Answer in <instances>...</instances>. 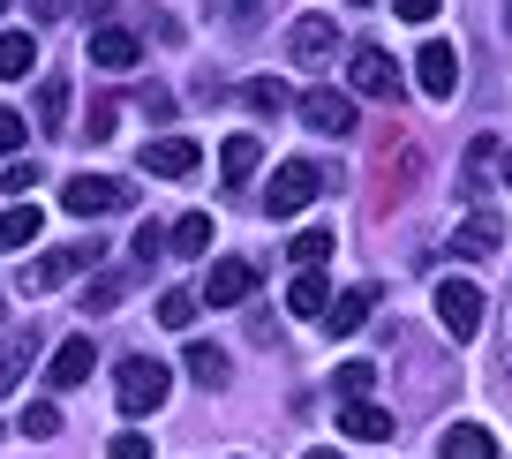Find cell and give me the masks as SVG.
I'll use <instances>...</instances> for the list:
<instances>
[{"mask_svg": "<svg viewBox=\"0 0 512 459\" xmlns=\"http://www.w3.org/2000/svg\"><path fill=\"white\" fill-rule=\"evenodd\" d=\"M166 392H174V369H166L159 354H128V362L113 369V399H121V414H159Z\"/></svg>", "mask_w": 512, "mask_h": 459, "instance_id": "obj_1", "label": "cell"}, {"mask_svg": "<svg viewBox=\"0 0 512 459\" xmlns=\"http://www.w3.org/2000/svg\"><path fill=\"white\" fill-rule=\"evenodd\" d=\"M98 256H106L98 241H68V249H46V256H31V264H23V294H31V301H38V294H53V286H68L76 271H91Z\"/></svg>", "mask_w": 512, "mask_h": 459, "instance_id": "obj_2", "label": "cell"}, {"mask_svg": "<svg viewBox=\"0 0 512 459\" xmlns=\"http://www.w3.org/2000/svg\"><path fill=\"white\" fill-rule=\"evenodd\" d=\"M324 196V166L317 159H287L272 174V189H264V211H272V219H294V211H309Z\"/></svg>", "mask_w": 512, "mask_h": 459, "instance_id": "obj_3", "label": "cell"}, {"mask_svg": "<svg viewBox=\"0 0 512 459\" xmlns=\"http://www.w3.org/2000/svg\"><path fill=\"white\" fill-rule=\"evenodd\" d=\"M437 324H445V339H475L482 332V286L475 279H445L437 286Z\"/></svg>", "mask_w": 512, "mask_h": 459, "instance_id": "obj_4", "label": "cell"}, {"mask_svg": "<svg viewBox=\"0 0 512 459\" xmlns=\"http://www.w3.org/2000/svg\"><path fill=\"white\" fill-rule=\"evenodd\" d=\"M61 204L76 211V219H106V211H128V181H113V174H76L61 189Z\"/></svg>", "mask_w": 512, "mask_h": 459, "instance_id": "obj_5", "label": "cell"}, {"mask_svg": "<svg viewBox=\"0 0 512 459\" xmlns=\"http://www.w3.org/2000/svg\"><path fill=\"white\" fill-rule=\"evenodd\" d=\"M347 83L362 98H400V68H392V53H384V46H354L347 53Z\"/></svg>", "mask_w": 512, "mask_h": 459, "instance_id": "obj_6", "label": "cell"}, {"mask_svg": "<svg viewBox=\"0 0 512 459\" xmlns=\"http://www.w3.org/2000/svg\"><path fill=\"white\" fill-rule=\"evenodd\" d=\"M249 294H256V264L249 256H219V264L204 271V301L211 309H241Z\"/></svg>", "mask_w": 512, "mask_h": 459, "instance_id": "obj_7", "label": "cell"}, {"mask_svg": "<svg viewBox=\"0 0 512 459\" xmlns=\"http://www.w3.org/2000/svg\"><path fill=\"white\" fill-rule=\"evenodd\" d=\"M302 128H317V136H354V98L332 91V83L302 91Z\"/></svg>", "mask_w": 512, "mask_h": 459, "instance_id": "obj_8", "label": "cell"}, {"mask_svg": "<svg viewBox=\"0 0 512 459\" xmlns=\"http://www.w3.org/2000/svg\"><path fill=\"white\" fill-rule=\"evenodd\" d=\"M287 53H294L302 68H324V61L339 53V23H332V16H294V31H287Z\"/></svg>", "mask_w": 512, "mask_h": 459, "instance_id": "obj_9", "label": "cell"}, {"mask_svg": "<svg viewBox=\"0 0 512 459\" xmlns=\"http://www.w3.org/2000/svg\"><path fill=\"white\" fill-rule=\"evenodd\" d=\"M196 159H204V151H196L189 136H151L144 143V174H159V181H189Z\"/></svg>", "mask_w": 512, "mask_h": 459, "instance_id": "obj_10", "label": "cell"}, {"mask_svg": "<svg viewBox=\"0 0 512 459\" xmlns=\"http://www.w3.org/2000/svg\"><path fill=\"white\" fill-rule=\"evenodd\" d=\"M415 83L430 98H452V91H460V53H452L445 38H430V46L415 53Z\"/></svg>", "mask_w": 512, "mask_h": 459, "instance_id": "obj_11", "label": "cell"}, {"mask_svg": "<svg viewBox=\"0 0 512 459\" xmlns=\"http://www.w3.org/2000/svg\"><path fill=\"white\" fill-rule=\"evenodd\" d=\"M91 362H98V347L91 339H61V347H53V362H46V384L53 392H76V384H91Z\"/></svg>", "mask_w": 512, "mask_h": 459, "instance_id": "obj_12", "label": "cell"}, {"mask_svg": "<svg viewBox=\"0 0 512 459\" xmlns=\"http://www.w3.org/2000/svg\"><path fill=\"white\" fill-rule=\"evenodd\" d=\"M144 61V38L136 31H121V23H98L91 31V68H113V76H121V68H136Z\"/></svg>", "mask_w": 512, "mask_h": 459, "instance_id": "obj_13", "label": "cell"}, {"mask_svg": "<svg viewBox=\"0 0 512 459\" xmlns=\"http://www.w3.org/2000/svg\"><path fill=\"white\" fill-rule=\"evenodd\" d=\"M31 362H38V324H16V332L0 339V399L31 377Z\"/></svg>", "mask_w": 512, "mask_h": 459, "instance_id": "obj_14", "label": "cell"}, {"mask_svg": "<svg viewBox=\"0 0 512 459\" xmlns=\"http://www.w3.org/2000/svg\"><path fill=\"white\" fill-rule=\"evenodd\" d=\"M339 429H347L354 444H384L392 437V414H384L377 399H347V407H339Z\"/></svg>", "mask_w": 512, "mask_h": 459, "instance_id": "obj_15", "label": "cell"}, {"mask_svg": "<svg viewBox=\"0 0 512 459\" xmlns=\"http://www.w3.org/2000/svg\"><path fill=\"white\" fill-rule=\"evenodd\" d=\"M437 459H497V437L482 422H452L445 437H437Z\"/></svg>", "mask_w": 512, "mask_h": 459, "instance_id": "obj_16", "label": "cell"}, {"mask_svg": "<svg viewBox=\"0 0 512 459\" xmlns=\"http://www.w3.org/2000/svg\"><path fill=\"white\" fill-rule=\"evenodd\" d=\"M369 309H377V286H347V294L324 309V324H332V339H347V332H362L369 324Z\"/></svg>", "mask_w": 512, "mask_h": 459, "instance_id": "obj_17", "label": "cell"}, {"mask_svg": "<svg viewBox=\"0 0 512 459\" xmlns=\"http://www.w3.org/2000/svg\"><path fill=\"white\" fill-rule=\"evenodd\" d=\"M497 241H505V226H497V211H475V219L452 234V256H497Z\"/></svg>", "mask_w": 512, "mask_h": 459, "instance_id": "obj_18", "label": "cell"}, {"mask_svg": "<svg viewBox=\"0 0 512 459\" xmlns=\"http://www.w3.org/2000/svg\"><path fill=\"white\" fill-rule=\"evenodd\" d=\"M287 309H294V317H317V324H324V309H332V286H324V271H294Z\"/></svg>", "mask_w": 512, "mask_h": 459, "instance_id": "obj_19", "label": "cell"}, {"mask_svg": "<svg viewBox=\"0 0 512 459\" xmlns=\"http://www.w3.org/2000/svg\"><path fill=\"white\" fill-rule=\"evenodd\" d=\"M38 234H46V211H38V204H16V211H0V249H31Z\"/></svg>", "mask_w": 512, "mask_h": 459, "instance_id": "obj_20", "label": "cell"}, {"mask_svg": "<svg viewBox=\"0 0 512 459\" xmlns=\"http://www.w3.org/2000/svg\"><path fill=\"white\" fill-rule=\"evenodd\" d=\"M38 68V46H31V31H0V76L8 83H23Z\"/></svg>", "mask_w": 512, "mask_h": 459, "instance_id": "obj_21", "label": "cell"}, {"mask_svg": "<svg viewBox=\"0 0 512 459\" xmlns=\"http://www.w3.org/2000/svg\"><path fill=\"white\" fill-rule=\"evenodd\" d=\"M256 159H264V143H256V136H226V151H219V174L241 189V181L256 174Z\"/></svg>", "mask_w": 512, "mask_h": 459, "instance_id": "obj_22", "label": "cell"}, {"mask_svg": "<svg viewBox=\"0 0 512 459\" xmlns=\"http://www.w3.org/2000/svg\"><path fill=\"white\" fill-rule=\"evenodd\" d=\"M38 128H46V136H61V128H68V76L38 83Z\"/></svg>", "mask_w": 512, "mask_h": 459, "instance_id": "obj_23", "label": "cell"}, {"mask_svg": "<svg viewBox=\"0 0 512 459\" xmlns=\"http://www.w3.org/2000/svg\"><path fill=\"white\" fill-rule=\"evenodd\" d=\"M196 309H204V294H189V286H166V294H159V324H166V332H189Z\"/></svg>", "mask_w": 512, "mask_h": 459, "instance_id": "obj_24", "label": "cell"}, {"mask_svg": "<svg viewBox=\"0 0 512 459\" xmlns=\"http://www.w3.org/2000/svg\"><path fill=\"white\" fill-rule=\"evenodd\" d=\"M166 249H174V256H211V219H204V211H189V219L166 234Z\"/></svg>", "mask_w": 512, "mask_h": 459, "instance_id": "obj_25", "label": "cell"}, {"mask_svg": "<svg viewBox=\"0 0 512 459\" xmlns=\"http://www.w3.org/2000/svg\"><path fill=\"white\" fill-rule=\"evenodd\" d=\"M121 294H128V279H121V271L91 279V286H83V317H106V309H121Z\"/></svg>", "mask_w": 512, "mask_h": 459, "instance_id": "obj_26", "label": "cell"}, {"mask_svg": "<svg viewBox=\"0 0 512 459\" xmlns=\"http://www.w3.org/2000/svg\"><path fill=\"white\" fill-rule=\"evenodd\" d=\"M294 264H302V271H317L324 264V256H332V226H302V234H294Z\"/></svg>", "mask_w": 512, "mask_h": 459, "instance_id": "obj_27", "label": "cell"}, {"mask_svg": "<svg viewBox=\"0 0 512 459\" xmlns=\"http://www.w3.org/2000/svg\"><path fill=\"white\" fill-rule=\"evenodd\" d=\"M189 377L204 384V392H219V384H226V354H219V347H204V339H196V347H189Z\"/></svg>", "mask_w": 512, "mask_h": 459, "instance_id": "obj_28", "label": "cell"}, {"mask_svg": "<svg viewBox=\"0 0 512 459\" xmlns=\"http://www.w3.org/2000/svg\"><path fill=\"white\" fill-rule=\"evenodd\" d=\"M241 98H249L256 113H287V106H294V91H287V83H279V76H256V83H249V91H241Z\"/></svg>", "mask_w": 512, "mask_h": 459, "instance_id": "obj_29", "label": "cell"}, {"mask_svg": "<svg viewBox=\"0 0 512 459\" xmlns=\"http://www.w3.org/2000/svg\"><path fill=\"white\" fill-rule=\"evenodd\" d=\"M369 384H377V369H369V362H339L332 369V392L339 399H369Z\"/></svg>", "mask_w": 512, "mask_h": 459, "instance_id": "obj_30", "label": "cell"}, {"mask_svg": "<svg viewBox=\"0 0 512 459\" xmlns=\"http://www.w3.org/2000/svg\"><path fill=\"white\" fill-rule=\"evenodd\" d=\"M16 429H23V437H61V407H53V399H31Z\"/></svg>", "mask_w": 512, "mask_h": 459, "instance_id": "obj_31", "label": "cell"}, {"mask_svg": "<svg viewBox=\"0 0 512 459\" xmlns=\"http://www.w3.org/2000/svg\"><path fill=\"white\" fill-rule=\"evenodd\" d=\"M23 136H31V128H23V113H8V106H0V159H16V151H23Z\"/></svg>", "mask_w": 512, "mask_h": 459, "instance_id": "obj_32", "label": "cell"}, {"mask_svg": "<svg viewBox=\"0 0 512 459\" xmlns=\"http://www.w3.org/2000/svg\"><path fill=\"white\" fill-rule=\"evenodd\" d=\"M31 181H38V166L8 159V174H0V189H8V196H31Z\"/></svg>", "mask_w": 512, "mask_h": 459, "instance_id": "obj_33", "label": "cell"}, {"mask_svg": "<svg viewBox=\"0 0 512 459\" xmlns=\"http://www.w3.org/2000/svg\"><path fill=\"white\" fill-rule=\"evenodd\" d=\"M106 459H151V437H136V429H121V437H113V452Z\"/></svg>", "mask_w": 512, "mask_h": 459, "instance_id": "obj_34", "label": "cell"}, {"mask_svg": "<svg viewBox=\"0 0 512 459\" xmlns=\"http://www.w3.org/2000/svg\"><path fill=\"white\" fill-rule=\"evenodd\" d=\"M437 8H445V0H392V16H400V23H430Z\"/></svg>", "mask_w": 512, "mask_h": 459, "instance_id": "obj_35", "label": "cell"}, {"mask_svg": "<svg viewBox=\"0 0 512 459\" xmlns=\"http://www.w3.org/2000/svg\"><path fill=\"white\" fill-rule=\"evenodd\" d=\"M113 121H121V113H113V98H98V106H91V143H106Z\"/></svg>", "mask_w": 512, "mask_h": 459, "instance_id": "obj_36", "label": "cell"}, {"mask_svg": "<svg viewBox=\"0 0 512 459\" xmlns=\"http://www.w3.org/2000/svg\"><path fill=\"white\" fill-rule=\"evenodd\" d=\"M166 249V234H159V226H136V256H144V264H151V256H159Z\"/></svg>", "mask_w": 512, "mask_h": 459, "instance_id": "obj_37", "label": "cell"}, {"mask_svg": "<svg viewBox=\"0 0 512 459\" xmlns=\"http://www.w3.org/2000/svg\"><path fill=\"white\" fill-rule=\"evenodd\" d=\"M68 16V0H31V23H61Z\"/></svg>", "mask_w": 512, "mask_h": 459, "instance_id": "obj_38", "label": "cell"}, {"mask_svg": "<svg viewBox=\"0 0 512 459\" xmlns=\"http://www.w3.org/2000/svg\"><path fill=\"white\" fill-rule=\"evenodd\" d=\"M505 189H512V151H505Z\"/></svg>", "mask_w": 512, "mask_h": 459, "instance_id": "obj_39", "label": "cell"}, {"mask_svg": "<svg viewBox=\"0 0 512 459\" xmlns=\"http://www.w3.org/2000/svg\"><path fill=\"white\" fill-rule=\"evenodd\" d=\"M302 459H339V452H302Z\"/></svg>", "mask_w": 512, "mask_h": 459, "instance_id": "obj_40", "label": "cell"}, {"mask_svg": "<svg viewBox=\"0 0 512 459\" xmlns=\"http://www.w3.org/2000/svg\"><path fill=\"white\" fill-rule=\"evenodd\" d=\"M347 8H369V0H347Z\"/></svg>", "mask_w": 512, "mask_h": 459, "instance_id": "obj_41", "label": "cell"}, {"mask_svg": "<svg viewBox=\"0 0 512 459\" xmlns=\"http://www.w3.org/2000/svg\"><path fill=\"white\" fill-rule=\"evenodd\" d=\"M0 8H8V0H0Z\"/></svg>", "mask_w": 512, "mask_h": 459, "instance_id": "obj_42", "label": "cell"}]
</instances>
